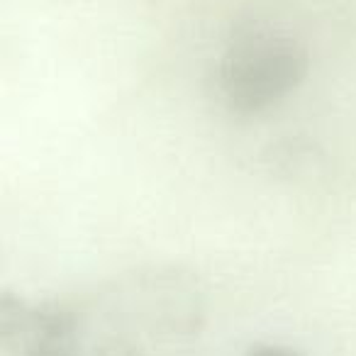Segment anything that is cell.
Segmentation results:
<instances>
[{
  "instance_id": "1",
  "label": "cell",
  "mask_w": 356,
  "mask_h": 356,
  "mask_svg": "<svg viewBox=\"0 0 356 356\" xmlns=\"http://www.w3.org/2000/svg\"><path fill=\"white\" fill-rule=\"evenodd\" d=\"M205 288L178 264L134 266L74 298L0 291L8 356H186L205 325Z\"/></svg>"
},
{
  "instance_id": "2",
  "label": "cell",
  "mask_w": 356,
  "mask_h": 356,
  "mask_svg": "<svg viewBox=\"0 0 356 356\" xmlns=\"http://www.w3.org/2000/svg\"><path fill=\"white\" fill-rule=\"evenodd\" d=\"M307 71L305 42L283 20H249L225 30L213 86L229 113L254 118L300 88Z\"/></svg>"
},
{
  "instance_id": "4",
  "label": "cell",
  "mask_w": 356,
  "mask_h": 356,
  "mask_svg": "<svg viewBox=\"0 0 356 356\" xmlns=\"http://www.w3.org/2000/svg\"><path fill=\"white\" fill-rule=\"evenodd\" d=\"M247 356H300L298 351L288 349V346H278V344H259L249 351Z\"/></svg>"
},
{
  "instance_id": "3",
  "label": "cell",
  "mask_w": 356,
  "mask_h": 356,
  "mask_svg": "<svg viewBox=\"0 0 356 356\" xmlns=\"http://www.w3.org/2000/svg\"><path fill=\"white\" fill-rule=\"evenodd\" d=\"M215 13H222L227 27L249 20H281L300 0H208Z\"/></svg>"
}]
</instances>
